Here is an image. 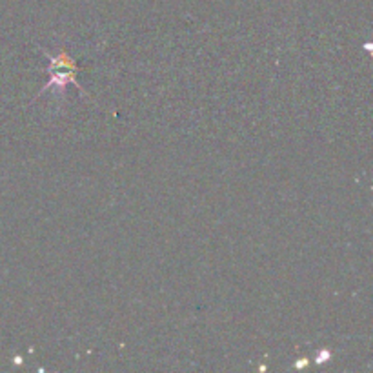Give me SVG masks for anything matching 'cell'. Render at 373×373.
Returning a JSON list of instances; mask_svg holds the SVG:
<instances>
[{
	"mask_svg": "<svg viewBox=\"0 0 373 373\" xmlns=\"http://www.w3.org/2000/svg\"><path fill=\"white\" fill-rule=\"evenodd\" d=\"M46 57L49 58L48 71L51 77H49V82L46 84L44 88L40 89L39 95H42V93L48 91V89H51V88L62 91V89L66 88L68 84H75L80 91H84L82 86L77 82V71H79L77 62H75V58L71 57L66 49H62V51H58V53L46 51ZM86 95H88V93H86Z\"/></svg>",
	"mask_w": 373,
	"mask_h": 373,
	"instance_id": "1",
	"label": "cell"
}]
</instances>
